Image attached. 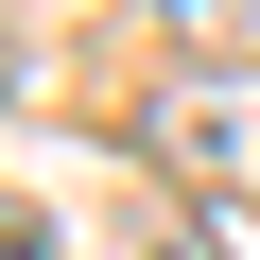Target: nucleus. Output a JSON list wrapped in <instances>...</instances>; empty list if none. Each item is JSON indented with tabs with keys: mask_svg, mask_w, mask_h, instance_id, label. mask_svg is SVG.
I'll return each mask as SVG.
<instances>
[{
	"mask_svg": "<svg viewBox=\"0 0 260 260\" xmlns=\"http://www.w3.org/2000/svg\"><path fill=\"white\" fill-rule=\"evenodd\" d=\"M139 156H174L191 191H260V70H174L139 104Z\"/></svg>",
	"mask_w": 260,
	"mask_h": 260,
	"instance_id": "nucleus-1",
	"label": "nucleus"
},
{
	"mask_svg": "<svg viewBox=\"0 0 260 260\" xmlns=\"http://www.w3.org/2000/svg\"><path fill=\"white\" fill-rule=\"evenodd\" d=\"M121 260H225V225L191 191H156V208H121Z\"/></svg>",
	"mask_w": 260,
	"mask_h": 260,
	"instance_id": "nucleus-2",
	"label": "nucleus"
},
{
	"mask_svg": "<svg viewBox=\"0 0 260 260\" xmlns=\"http://www.w3.org/2000/svg\"><path fill=\"white\" fill-rule=\"evenodd\" d=\"M0 260H52V225H35V208H18V191H0Z\"/></svg>",
	"mask_w": 260,
	"mask_h": 260,
	"instance_id": "nucleus-3",
	"label": "nucleus"
}]
</instances>
